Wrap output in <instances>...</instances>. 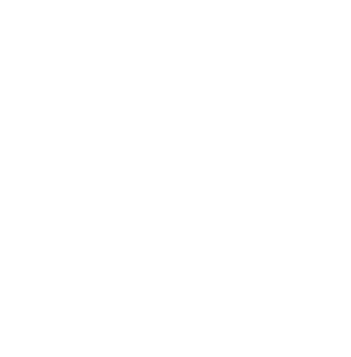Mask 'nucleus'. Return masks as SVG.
Returning <instances> with one entry per match:
<instances>
[]
</instances>
